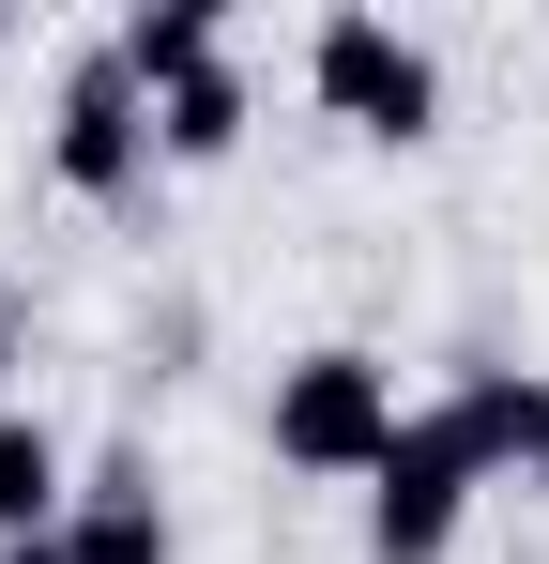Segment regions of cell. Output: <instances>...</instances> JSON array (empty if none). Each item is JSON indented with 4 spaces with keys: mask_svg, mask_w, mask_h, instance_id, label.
<instances>
[{
    "mask_svg": "<svg viewBox=\"0 0 549 564\" xmlns=\"http://www.w3.org/2000/svg\"><path fill=\"white\" fill-rule=\"evenodd\" d=\"M305 93L336 107L352 138L412 153V138L443 122V62H428V46H412L397 15H366V0H352V15H321V46H305Z\"/></svg>",
    "mask_w": 549,
    "mask_h": 564,
    "instance_id": "2",
    "label": "cell"
},
{
    "mask_svg": "<svg viewBox=\"0 0 549 564\" xmlns=\"http://www.w3.org/2000/svg\"><path fill=\"white\" fill-rule=\"evenodd\" d=\"M62 519H77V458H62V427H46V412H0V550L62 534Z\"/></svg>",
    "mask_w": 549,
    "mask_h": 564,
    "instance_id": "5",
    "label": "cell"
},
{
    "mask_svg": "<svg viewBox=\"0 0 549 564\" xmlns=\"http://www.w3.org/2000/svg\"><path fill=\"white\" fill-rule=\"evenodd\" d=\"M519 488H549V412H535V458H519Z\"/></svg>",
    "mask_w": 549,
    "mask_h": 564,
    "instance_id": "10",
    "label": "cell"
},
{
    "mask_svg": "<svg viewBox=\"0 0 549 564\" xmlns=\"http://www.w3.org/2000/svg\"><path fill=\"white\" fill-rule=\"evenodd\" d=\"M0 564H62V534H31V550H0Z\"/></svg>",
    "mask_w": 549,
    "mask_h": 564,
    "instance_id": "11",
    "label": "cell"
},
{
    "mask_svg": "<svg viewBox=\"0 0 549 564\" xmlns=\"http://www.w3.org/2000/svg\"><path fill=\"white\" fill-rule=\"evenodd\" d=\"M107 46H122V77H138V93H183L198 62H229V15H214V0H138Z\"/></svg>",
    "mask_w": 549,
    "mask_h": 564,
    "instance_id": "8",
    "label": "cell"
},
{
    "mask_svg": "<svg viewBox=\"0 0 549 564\" xmlns=\"http://www.w3.org/2000/svg\"><path fill=\"white\" fill-rule=\"evenodd\" d=\"M260 443H274V473H321V488H366V473L397 458V367L381 351H290L274 367V397H260Z\"/></svg>",
    "mask_w": 549,
    "mask_h": 564,
    "instance_id": "1",
    "label": "cell"
},
{
    "mask_svg": "<svg viewBox=\"0 0 549 564\" xmlns=\"http://www.w3.org/2000/svg\"><path fill=\"white\" fill-rule=\"evenodd\" d=\"M473 443H458V412L428 397V412H397V458L366 473V564H443L458 519H473Z\"/></svg>",
    "mask_w": 549,
    "mask_h": 564,
    "instance_id": "3",
    "label": "cell"
},
{
    "mask_svg": "<svg viewBox=\"0 0 549 564\" xmlns=\"http://www.w3.org/2000/svg\"><path fill=\"white\" fill-rule=\"evenodd\" d=\"M62 564H183V534H169V503H77Z\"/></svg>",
    "mask_w": 549,
    "mask_h": 564,
    "instance_id": "9",
    "label": "cell"
},
{
    "mask_svg": "<svg viewBox=\"0 0 549 564\" xmlns=\"http://www.w3.org/2000/svg\"><path fill=\"white\" fill-rule=\"evenodd\" d=\"M458 443H473V473H488V488H504V473L535 458V412H549V367H458Z\"/></svg>",
    "mask_w": 549,
    "mask_h": 564,
    "instance_id": "6",
    "label": "cell"
},
{
    "mask_svg": "<svg viewBox=\"0 0 549 564\" xmlns=\"http://www.w3.org/2000/svg\"><path fill=\"white\" fill-rule=\"evenodd\" d=\"M245 122H260L245 77H229V62H198L183 93H153V169H229V153H245Z\"/></svg>",
    "mask_w": 549,
    "mask_h": 564,
    "instance_id": "7",
    "label": "cell"
},
{
    "mask_svg": "<svg viewBox=\"0 0 549 564\" xmlns=\"http://www.w3.org/2000/svg\"><path fill=\"white\" fill-rule=\"evenodd\" d=\"M46 184L62 198H138L153 184V93L122 77V46H77V77L46 107Z\"/></svg>",
    "mask_w": 549,
    "mask_h": 564,
    "instance_id": "4",
    "label": "cell"
}]
</instances>
